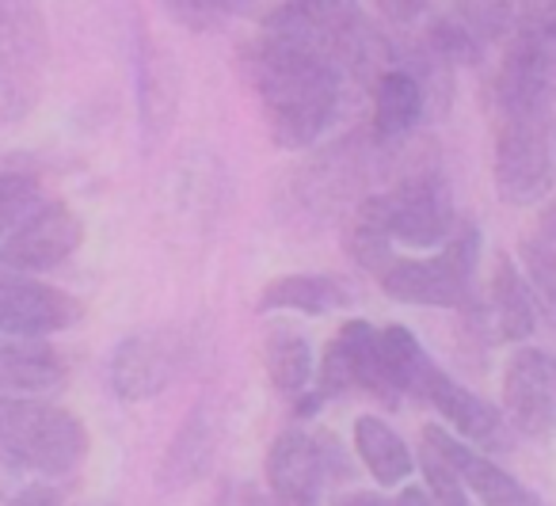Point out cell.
Listing matches in <instances>:
<instances>
[{
    "label": "cell",
    "instance_id": "obj_1",
    "mask_svg": "<svg viewBox=\"0 0 556 506\" xmlns=\"http://www.w3.org/2000/svg\"><path fill=\"white\" fill-rule=\"evenodd\" d=\"M240 65L275 146L309 149L336 123L343 73L313 42L260 27L240 50Z\"/></svg>",
    "mask_w": 556,
    "mask_h": 506
},
{
    "label": "cell",
    "instance_id": "obj_2",
    "mask_svg": "<svg viewBox=\"0 0 556 506\" xmlns=\"http://www.w3.org/2000/svg\"><path fill=\"white\" fill-rule=\"evenodd\" d=\"M462 229L450 184L439 172H412L389 191L358 202L348 225V252L363 270L378 275L393 260V244L434 248Z\"/></svg>",
    "mask_w": 556,
    "mask_h": 506
},
{
    "label": "cell",
    "instance_id": "obj_3",
    "mask_svg": "<svg viewBox=\"0 0 556 506\" xmlns=\"http://www.w3.org/2000/svg\"><path fill=\"white\" fill-rule=\"evenodd\" d=\"M495 103V191L510 206H533L556 179V103L492 92Z\"/></svg>",
    "mask_w": 556,
    "mask_h": 506
},
{
    "label": "cell",
    "instance_id": "obj_4",
    "mask_svg": "<svg viewBox=\"0 0 556 506\" xmlns=\"http://www.w3.org/2000/svg\"><path fill=\"white\" fill-rule=\"evenodd\" d=\"M0 453L65 483L88 457V430L70 407L31 396H0Z\"/></svg>",
    "mask_w": 556,
    "mask_h": 506
},
{
    "label": "cell",
    "instance_id": "obj_5",
    "mask_svg": "<svg viewBox=\"0 0 556 506\" xmlns=\"http://www.w3.org/2000/svg\"><path fill=\"white\" fill-rule=\"evenodd\" d=\"M477 260H480V232L465 222L434 255H393L378 270L381 293H389L401 305L419 308H465L472 305L477 290Z\"/></svg>",
    "mask_w": 556,
    "mask_h": 506
},
{
    "label": "cell",
    "instance_id": "obj_6",
    "mask_svg": "<svg viewBox=\"0 0 556 506\" xmlns=\"http://www.w3.org/2000/svg\"><path fill=\"white\" fill-rule=\"evenodd\" d=\"M492 88L556 103V0L518 9Z\"/></svg>",
    "mask_w": 556,
    "mask_h": 506
},
{
    "label": "cell",
    "instance_id": "obj_7",
    "mask_svg": "<svg viewBox=\"0 0 556 506\" xmlns=\"http://www.w3.org/2000/svg\"><path fill=\"white\" fill-rule=\"evenodd\" d=\"M503 419L530 442L556 438V354L545 346H518L503 366Z\"/></svg>",
    "mask_w": 556,
    "mask_h": 506
},
{
    "label": "cell",
    "instance_id": "obj_8",
    "mask_svg": "<svg viewBox=\"0 0 556 506\" xmlns=\"http://www.w3.org/2000/svg\"><path fill=\"white\" fill-rule=\"evenodd\" d=\"M187 343L176 328H146L118 339V346L108 358V381L118 400H153L176 381L184 369Z\"/></svg>",
    "mask_w": 556,
    "mask_h": 506
},
{
    "label": "cell",
    "instance_id": "obj_9",
    "mask_svg": "<svg viewBox=\"0 0 556 506\" xmlns=\"http://www.w3.org/2000/svg\"><path fill=\"white\" fill-rule=\"evenodd\" d=\"M85 240V222L70 202H42L4 244L0 270L9 275H42L70 260Z\"/></svg>",
    "mask_w": 556,
    "mask_h": 506
},
{
    "label": "cell",
    "instance_id": "obj_10",
    "mask_svg": "<svg viewBox=\"0 0 556 506\" xmlns=\"http://www.w3.org/2000/svg\"><path fill=\"white\" fill-rule=\"evenodd\" d=\"M332 445L305 430H282L270 442L263 476L278 506H317L320 491L332 472Z\"/></svg>",
    "mask_w": 556,
    "mask_h": 506
},
{
    "label": "cell",
    "instance_id": "obj_11",
    "mask_svg": "<svg viewBox=\"0 0 556 506\" xmlns=\"http://www.w3.org/2000/svg\"><path fill=\"white\" fill-rule=\"evenodd\" d=\"M348 392H370L393 404L386 389V369H381L378 328L366 320L343 324L317 366V396H348Z\"/></svg>",
    "mask_w": 556,
    "mask_h": 506
},
{
    "label": "cell",
    "instance_id": "obj_12",
    "mask_svg": "<svg viewBox=\"0 0 556 506\" xmlns=\"http://www.w3.org/2000/svg\"><path fill=\"white\" fill-rule=\"evenodd\" d=\"M80 301L50 282L0 270V336L42 339L80 320Z\"/></svg>",
    "mask_w": 556,
    "mask_h": 506
},
{
    "label": "cell",
    "instance_id": "obj_13",
    "mask_svg": "<svg viewBox=\"0 0 556 506\" xmlns=\"http://www.w3.org/2000/svg\"><path fill=\"white\" fill-rule=\"evenodd\" d=\"M416 396H424L454 427V438H462L465 445H480V450H492V453L507 450V419H503L500 407H492L477 392L457 384L442 366L431 362L424 369V377L416 384Z\"/></svg>",
    "mask_w": 556,
    "mask_h": 506
},
{
    "label": "cell",
    "instance_id": "obj_14",
    "mask_svg": "<svg viewBox=\"0 0 556 506\" xmlns=\"http://www.w3.org/2000/svg\"><path fill=\"white\" fill-rule=\"evenodd\" d=\"M134 85H138V118H141V146L153 153L172 130L179 103V73L172 62V50L161 39L138 27L134 35Z\"/></svg>",
    "mask_w": 556,
    "mask_h": 506
},
{
    "label": "cell",
    "instance_id": "obj_15",
    "mask_svg": "<svg viewBox=\"0 0 556 506\" xmlns=\"http://www.w3.org/2000/svg\"><path fill=\"white\" fill-rule=\"evenodd\" d=\"M424 445L442 453V457L457 468V476L465 480V491H469L480 506H545V498L533 488H526L518 476H510L503 465H495L492 457H484V453H477L472 445H465L462 438L446 434L442 427H427Z\"/></svg>",
    "mask_w": 556,
    "mask_h": 506
},
{
    "label": "cell",
    "instance_id": "obj_16",
    "mask_svg": "<svg viewBox=\"0 0 556 506\" xmlns=\"http://www.w3.org/2000/svg\"><path fill=\"white\" fill-rule=\"evenodd\" d=\"M70 381V362L47 339L0 336V396H47Z\"/></svg>",
    "mask_w": 556,
    "mask_h": 506
},
{
    "label": "cell",
    "instance_id": "obj_17",
    "mask_svg": "<svg viewBox=\"0 0 556 506\" xmlns=\"http://www.w3.org/2000/svg\"><path fill=\"white\" fill-rule=\"evenodd\" d=\"M47 62V20L31 4H0V85L31 100L35 77Z\"/></svg>",
    "mask_w": 556,
    "mask_h": 506
},
{
    "label": "cell",
    "instance_id": "obj_18",
    "mask_svg": "<svg viewBox=\"0 0 556 506\" xmlns=\"http://www.w3.org/2000/svg\"><path fill=\"white\" fill-rule=\"evenodd\" d=\"M214 450H217V415L210 412V404H194L187 412V419L179 422L176 438L168 442L161 457V468H156V483L161 491H184L191 488L194 480L210 472L214 465Z\"/></svg>",
    "mask_w": 556,
    "mask_h": 506
},
{
    "label": "cell",
    "instance_id": "obj_19",
    "mask_svg": "<svg viewBox=\"0 0 556 506\" xmlns=\"http://www.w3.org/2000/svg\"><path fill=\"white\" fill-rule=\"evenodd\" d=\"M488 308H492L495 336L503 343L526 346V339L538 331V298L526 275L515 267L510 255H495L492 263V282H488Z\"/></svg>",
    "mask_w": 556,
    "mask_h": 506
},
{
    "label": "cell",
    "instance_id": "obj_20",
    "mask_svg": "<svg viewBox=\"0 0 556 506\" xmlns=\"http://www.w3.org/2000/svg\"><path fill=\"white\" fill-rule=\"evenodd\" d=\"M351 290L332 275H282L275 282L263 286L260 293V313H305V316H325L336 308L351 305Z\"/></svg>",
    "mask_w": 556,
    "mask_h": 506
},
{
    "label": "cell",
    "instance_id": "obj_21",
    "mask_svg": "<svg viewBox=\"0 0 556 506\" xmlns=\"http://www.w3.org/2000/svg\"><path fill=\"white\" fill-rule=\"evenodd\" d=\"M427 111V92L408 69H389L374 80V138L396 141L408 138Z\"/></svg>",
    "mask_w": 556,
    "mask_h": 506
},
{
    "label": "cell",
    "instance_id": "obj_22",
    "mask_svg": "<svg viewBox=\"0 0 556 506\" xmlns=\"http://www.w3.org/2000/svg\"><path fill=\"white\" fill-rule=\"evenodd\" d=\"M355 453L366 465V472L381 483V488H401L408 476L416 472V457H412L408 442L389 427L378 415H358L355 419Z\"/></svg>",
    "mask_w": 556,
    "mask_h": 506
},
{
    "label": "cell",
    "instance_id": "obj_23",
    "mask_svg": "<svg viewBox=\"0 0 556 506\" xmlns=\"http://www.w3.org/2000/svg\"><path fill=\"white\" fill-rule=\"evenodd\" d=\"M263 369H267V381L275 384L282 396H302L305 384L317 374L309 339L294 328L267 331V339H263Z\"/></svg>",
    "mask_w": 556,
    "mask_h": 506
},
{
    "label": "cell",
    "instance_id": "obj_24",
    "mask_svg": "<svg viewBox=\"0 0 556 506\" xmlns=\"http://www.w3.org/2000/svg\"><path fill=\"white\" fill-rule=\"evenodd\" d=\"M522 263L538 305H545V313L556 320V202H548L533 222V229L526 232Z\"/></svg>",
    "mask_w": 556,
    "mask_h": 506
},
{
    "label": "cell",
    "instance_id": "obj_25",
    "mask_svg": "<svg viewBox=\"0 0 556 506\" xmlns=\"http://www.w3.org/2000/svg\"><path fill=\"white\" fill-rule=\"evenodd\" d=\"M62 491H65V483L31 472L27 465L12 460L9 453H0V503H9V506H54L58 498H62Z\"/></svg>",
    "mask_w": 556,
    "mask_h": 506
},
{
    "label": "cell",
    "instance_id": "obj_26",
    "mask_svg": "<svg viewBox=\"0 0 556 506\" xmlns=\"http://www.w3.org/2000/svg\"><path fill=\"white\" fill-rule=\"evenodd\" d=\"M42 206V187L35 176L24 172H4L0 176V244Z\"/></svg>",
    "mask_w": 556,
    "mask_h": 506
},
{
    "label": "cell",
    "instance_id": "obj_27",
    "mask_svg": "<svg viewBox=\"0 0 556 506\" xmlns=\"http://www.w3.org/2000/svg\"><path fill=\"white\" fill-rule=\"evenodd\" d=\"M419 465H424V476H427V491L439 506H469V491H465V480L457 476V468L450 465L442 453L427 450L419 453Z\"/></svg>",
    "mask_w": 556,
    "mask_h": 506
},
{
    "label": "cell",
    "instance_id": "obj_28",
    "mask_svg": "<svg viewBox=\"0 0 556 506\" xmlns=\"http://www.w3.org/2000/svg\"><path fill=\"white\" fill-rule=\"evenodd\" d=\"M332 506H393L386 495H378V491H351V495H340Z\"/></svg>",
    "mask_w": 556,
    "mask_h": 506
},
{
    "label": "cell",
    "instance_id": "obj_29",
    "mask_svg": "<svg viewBox=\"0 0 556 506\" xmlns=\"http://www.w3.org/2000/svg\"><path fill=\"white\" fill-rule=\"evenodd\" d=\"M393 506H439V503H434L427 488H404Z\"/></svg>",
    "mask_w": 556,
    "mask_h": 506
}]
</instances>
